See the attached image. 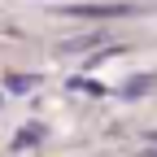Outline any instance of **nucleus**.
<instances>
[{"mask_svg":"<svg viewBox=\"0 0 157 157\" xmlns=\"http://www.w3.org/2000/svg\"><path fill=\"white\" fill-rule=\"evenodd\" d=\"M153 83H157V78H153V74H140V78H131V83L122 87V96H127V101H135V96H144V92H148Z\"/></svg>","mask_w":157,"mask_h":157,"instance_id":"nucleus-1","label":"nucleus"},{"mask_svg":"<svg viewBox=\"0 0 157 157\" xmlns=\"http://www.w3.org/2000/svg\"><path fill=\"white\" fill-rule=\"evenodd\" d=\"M101 39H105L101 31H92V35H78L74 44H66V52H83V48H96V44H101Z\"/></svg>","mask_w":157,"mask_h":157,"instance_id":"nucleus-2","label":"nucleus"},{"mask_svg":"<svg viewBox=\"0 0 157 157\" xmlns=\"http://www.w3.org/2000/svg\"><path fill=\"white\" fill-rule=\"evenodd\" d=\"M39 135H44L39 127H31V131H22V135H17V148H31V140H39Z\"/></svg>","mask_w":157,"mask_h":157,"instance_id":"nucleus-3","label":"nucleus"},{"mask_svg":"<svg viewBox=\"0 0 157 157\" xmlns=\"http://www.w3.org/2000/svg\"><path fill=\"white\" fill-rule=\"evenodd\" d=\"M26 87H31L26 74H13V78H9V92H26Z\"/></svg>","mask_w":157,"mask_h":157,"instance_id":"nucleus-4","label":"nucleus"}]
</instances>
